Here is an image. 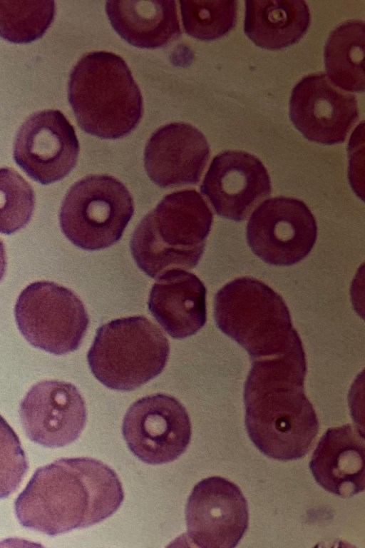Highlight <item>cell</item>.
Masks as SVG:
<instances>
[{"mask_svg":"<svg viewBox=\"0 0 365 548\" xmlns=\"http://www.w3.org/2000/svg\"><path fill=\"white\" fill-rule=\"evenodd\" d=\"M189 541L201 548H233L249 525L247 500L240 487L222 477L202 480L185 507Z\"/></svg>","mask_w":365,"mask_h":548,"instance_id":"7c38bea8","label":"cell"},{"mask_svg":"<svg viewBox=\"0 0 365 548\" xmlns=\"http://www.w3.org/2000/svg\"><path fill=\"white\" fill-rule=\"evenodd\" d=\"M6 268V257L4 244L0 239V281L4 278Z\"/></svg>","mask_w":365,"mask_h":548,"instance_id":"484cf974","label":"cell"},{"mask_svg":"<svg viewBox=\"0 0 365 548\" xmlns=\"http://www.w3.org/2000/svg\"><path fill=\"white\" fill-rule=\"evenodd\" d=\"M28 468L19 437L0 415V499L17 489Z\"/></svg>","mask_w":365,"mask_h":548,"instance_id":"d4e9b609","label":"cell"},{"mask_svg":"<svg viewBox=\"0 0 365 548\" xmlns=\"http://www.w3.org/2000/svg\"><path fill=\"white\" fill-rule=\"evenodd\" d=\"M169 354V341L160 328L138 315L99 327L87 361L101 384L115 390L131 391L160 375Z\"/></svg>","mask_w":365,"mask_h":548,"instance_id":"8992f818","label":"cell"},{"mask_svg":"<svg viewBox=\"0 0 365 548\" xmlns=\"http://www.w3.org/2000/svg\"><path fill=\"white\" fill-rule=\"evenodd\" d=\"M56 4L48 0H0V36L28 44L41 38L52 24Z\"/></svg>","mask_w":365,"mask_h":548,"instance_id":"7402d4cb","label":"cell"},{"mask_svg":"<svg viewBox=\"0 0 365 548\" xmlns=\"http://www.w3.org/2000/svg\"><path fill=\"white\" fill-rule=\"evenodd\" d=\"M34 206L32 186L14 168H0V233L10 235L25 227Z\"/></svg>","mask_w":365,"mask_h":548,"instance_id":"cb8c5ba5","label":"cell"},{"mask_svg":"<svg viewBox=\"0 0 365 548\" xmlns=\"http://www.w3.org/2000/svg\"><path fill=\"white\" fill-rule=\"evenodd\" d=\"M19 416L30 440L55 448L78 438L87 414L84 400L75 385L49 380L30 388L21 402Z\"/></svg>","mask_w":365,"mask_h":548,"instance_id":"5bb4252c","label":"cell"},{"mask_svg":"<svg viewBox=\"0 0 365 548\" xmlns=\"http://www.w3.org/2000/svg\"><path fill=\"white\" fill-rule=\"evenodd\" d=\"M208 142L197 128L175 122L158 128L144 151V166L160 188L197 184L210 158Z\"/></svg>","mask_w":365,"mask_h":548,"instance_id":"2e32d148","label":"cell"},{"mask_svg":"<svg viewBox=\"0 0 365 548\" xmlns=\"http://www.w3.org/2000/svg\"><path fill=\"white\" fill-rule=\"evenodd\" d=\"M79 143L62 112L46 109L27 117L18 129L13 158L19 168L43 185L65 178L76 164Z\"/></svg>","mask_w":365,"mask_h":548,"instance_id":"8fae6325","label":"cell"},{"mask_svg":"<svg viewBox=\"0 0 365 548\" xmlns=\"http://www.w3.org/2000/svg\"><path fill=\"white\" fill-rule=\"evenodd\" d=\"M303 346L282 355L252 360L244 386L245 425L256 447L269 458L304 457L319 432V420L304 387Z\"/></svg>","mask_w":365,"mask_h":548,"instance_id":"6da1fadb","label":"cell"},{"mask_svg":"<svg viewBox=\"0 0 365 548\" xmlns=\"http://www.w3.org/2000/svg\"><path fill=\"white\" fill-rule=\"evenodd\" d=\"M115 472L90 457L61 458L38 467L14 502L24 527L56 536L98 524L121 505Z\"/></svg>","mask_w":365,"mask_h":548,"instance_id":"7a4b0ae2","label":"cell"},{"mask_svg":"<svg viewBox=\"0 0 365 548\" xmlns=\"http://www.w3.org/2000/svg\"><path fill=\"white\" fill-rule=\"evenodd\" d=\"M364 23L349 20L330 34L324 47L327 76L336 87L364 91Z\"/></svg>","mask_w":365,"mask_h":548,"instance_id":"44dd1931","label":"cell"},{"mask_svg":"<svg viewBox=\"0 0 365 548\" xmlns=\"http://www.w3.org/2000/svg\"><path fill=\"white\" fill-rule=\"evenodd\" d=\"M364 438L351 424L329 428L319 440L309 468L323 489L341 497L364 490Z\"/></svg>","mask_w":365,"mask_h":548,"instance_id":"e0dca14e","label":"cell"},{"mask_svg":"<svg viewBox=\"0 0 365 548\" xmlns=\"http://www.w3.org/2000/svg\"><path fill=\"white\" fill-rule=\"evenodd\" d=\"M14 316L31 345L53 355L77 350L89 325L80 298L71 289L47 280L32 283L21 292Z\"/></svg>","mask_w":365,"mask_h":548,"instance_id":"ba28073f","label":"cell"},{"mask_svg":"<svg viewBox=\"0 0 365 548\" xmlns=\"http://www.w3.org/2000/svg\"><path fill=\"white\" fill-rule=\"evenodd\" d=\"M206 293L204 283L195 274L182 269L170 270L153 284L148 309L172 338H185L206 323Z\"/></svg>","mask_w":365,"mask_h":548,"instance_id":"ac0fdd59","label":"cell"},{"mask_svg":"<svg viewBox=\"0 0 365 548\" xmlns=\"http://www.w3.org/2000/svg\"><path fill=\"white\" fill-rule=\"evenodd\" d=\"M133 213V198L122 182L109 175H90L67 191L59 223L73 244L83 250H98L121 238Z\"/></svg>","mask_w":365,"mask_h":548,"instance_id":"52a82bcc","label":"cell"},{"mask_svg":"<svg viewBox=\"0 0 365 548\" xmlns=\"http://www.w3.org/2000/svg\"><path fill=\"white\" fill-rule=\"evenodd\" d=\"M106 11L117 34L138 48L164 47L181 35L175 1H107Z\"/></svg>","mask_w":365,"mask_h":548,"instance_id":"d6986e66","label":"cell"},{"mask_svg":"<svg viewBox=\"0 0 365 548\" xmlns=\"http://www.w3.org/2000/svg\"><path fill=\"white\" fill-rule=\"evenodd\" d=\"M317 237L316 219L301 200L277 196L252 213L246 238L252 251L265 263L289 266L305 258Z\"/></svg>","mask_w":365,"mask_h":548,"instance_id":"9c48e42d","label":"cell"},{"mask_svg":"<svg viewBox=\"0 0 365 548\" xmlns=\"http://www.w3.org/2000/svg\"><path fill=\"white\" fill-rule=\"evenodd\" d=\"M218 328L249 354L252 360L282 355L303 346L280 295L251 277L235 278L215 295Z\"/></svg>","mask_w":365,"mask_h":548,"instance_id":"5b68a950","label":"cell"},{"mask_svg":"<svg viewBox=\"0 0 365 548\" xmlns=\"http://www.w3.org/2000/svg\"><path fill=\"white\" fill-rule=\"evenodd\" d=\"M185 33L201 41H212L236 25L237 1H180Z\"/></svg>","mask_w":365,"mask_h":548,"instance_id":"603a6c76","label":"cell"},{"mask_svg":"<svg viewBox=\"0 0 365 548\" xmlns=\"http://www.w3.org/2000/svg\"><path fill=\"white\" fill-rule=\"evenodd\" d=\"M68 99L78 126L103 139L128 136L143 116L140 90L125 61L112 52L79 59L70 73Z\"/></svg>","mask_w":365,"mask_h":548,"instance_id":"3957f363","label":"cell"},{"mask_svg":"<svg viewBox=\"0 0 365 548\" xmlns=\"http://www.w3.org/2000/svg\"><path fill=\"white\" fill-rule=\"evenodd\" d=\"M359 114L355 96L335 86L324 72L304 76L292 91L289 118L309 141L343 143Z\"/></svg>","mask_w":365,"mask_h":548,"instance_id":"4fadbf2b","label":"cell"},{"mask_svg":"<svg viewBox=\"0 0 365 548\" xmlns=\"http://www.w3.org/2000/svg\"><path fill=\"white\" fill-rule=\"evenodd\" d=\"M310 21L304 1H245L244 31L263 49L279 50L296 44Z\"/></svg>","mask_w":365,"mask_h":548,"instance_id":"ffe728a7","label":"cell"},{"mask_svg":"<svg viewBox=\"0 0 365 548\" xmlns=\"http://www.w3.org/2000/svg\"><path fill=\"white\" fill-rule=\"evenodd\" d=\"M270 177L262 162L243 151H225L215 156L200 186L215 213L235 221L247 218L271 194Z\"/></svg>","mask_w":365,"mask_h":548,"instance_id":"9a60e30c","label":"cell"},{"mask_svg":"<svg viewBox=\"0 0 365 548\" xmlns=\"http://www.w3.org/2000/svg\"><path fill=\"white\" fill-rule=\"evenodd\" d=\"M212 220L210 208L195 190L168 194L133 231V258L153 278L170 270L193 268L203 254Z\"/></svg>","mask_w":365,"mask_h":548,"instance_id":"277c9868","label":"cell"},{"mask_svg":"<svg viewBox=\"0 0 365 548\" xmlns=\"http://www.w3.org/2000/svg\"><path fill=\"white\" fill-rule=\"evenodd\" d=\"M123 438L132 453L150 465L173 462L187 450L192 426L183 405L165 394L138 399L128 409L122 425Z\"/></svg>","mask_w":365,"mask_h":548,"instance_id":"30bf717a","label":"cell"}]
</instances>
